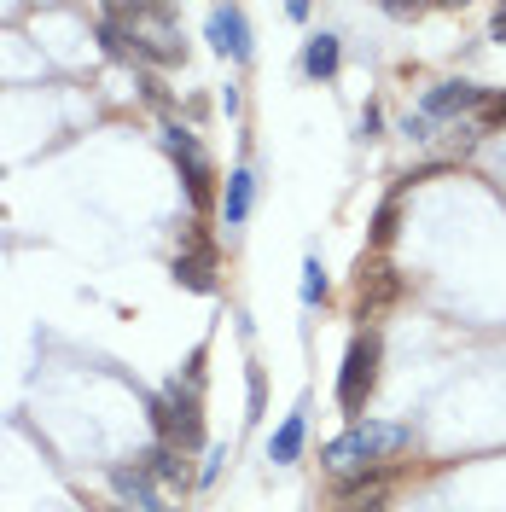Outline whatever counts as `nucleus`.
<instances>
[{"label": "nucleus", "mask_w": 506, "mask_h": 512, "mask_svg": "<svg viewBox=\"0 0 506 512\" xmlns=\"http://www.w3.org/2000/svg\"><path fill=\"white\" fill-rule=\"evenodd\" d=\"M309 408H297V414H285V425L280 431H274V437H268V460H274V466H291V460H297V454H303V431H309Z\"/></svg>", "instance_id": "nucleus-10"}, {"label": "nucleus", "mask_w": 506, "mask_h": 512, "mask_svg": "<svg viewBox=\"0 0 506 512\" xmlns=\"http://www.w3.org/2000/svg\"><path fill=\"white\" fill-rule=\"evenodd\" d=\"M210 41L227 59H251V30H245V12L239 6H210Z\"/></svg>", "instance_id": "nucleus-5"}, {"label": "nucleus", "mask_w": 506, "mask_h": 512, "mask_svg": "<svg viewBox=\"0 0 506 512\" xmlns=\"http://www.w3.org/2000/svg\"><path fill=\"white\" fill-rule=\"evenodd\" d=\"M134 466H140L152 483H187V460H181V448H169V443L140 448V454H134Z\"/></svg>", "instance_id": "nucleus-7"}, {"label": "nucleus", "mask_w": 506, "mask_h": 512, "mask_svg": "<svg viewBox=\"0 0 506 512\" xmlns=\"http://www.w3.org/2000/svg\"><path fill=\"white\" fill-rule=\"evenodd\" d=\"M489 30H495V41H506V6L495 12V18H489Z\"/></svg>", "instance_id": "nucleus-18"}, {"label": "nucleus", "mask_w": 506, "mask_h": 512, "mask_svg": "<svg viewBox=\"0 0 506 512\" xmlns=\"http://www.w3.org/2000/svg\"><path fill=\"white\" fill-rule=\"evenodd\" d=\"M379 123H384L379 105H367V111H361V134H379Z\"/></svg>", "instance_id": "nucleus-17"}, {"label": "nucleus", "mask_w": 506, "mask_h": 512, "mask_svg": "<svg viewBox=\"0 0 506 512\" xmlns=\"http://www.w3.org/2000/svg\"><path fill=\"white\" fill-rule=\"evenodd\" d=\"M373 384H379V332H355L344 350V373H338V408L349 419H361Z\"/></svg>", "instance_id": "nucleus-2"}, {"label": "nucleus", "mask_w": 506, "mask_h": 512, "mask_svg": "<svg viewBox=\"0 0 506 512\" xmlns=\"http://www.w3.org/2000/svg\"><path fill=\"white\" fill-rule=\"evenodd\" d=\"M349 512H384V495H367L361 507H349Z\"/></svg>", "instance_id": "nucleus-19"}, {"label": "nucleus", "mask_w": 506, "mask_h": 512, "mask_svg": "<svg viewBox=\"0 0 506 512\" xmlns=\"http://www.w3.org/2000/svg\"><path fill=\"white\" fill-rule=\"evenodd\" d=\"M175 280L187 291H216V245L192 227L187 245H181V256H175Z\"/></svg>", "instance_id": "nucleus-3"}, {"label": "nucleus", "mask_w": 506, "mask_h": 512, "mask_svg": "<svg viewBox=\"0 0 506 512\" xmlns=\"http://www.w3.org/2000/svg\"><path fill=\"white\" fill-rule=\"evenodd\" d=\"M111 489H117V495H123L134 512H175V507H163L158 483L146 478L140 466H128V460H123V466H111Z\"/></svg>", "instance_id": "nucleus-6"}, {"label": "nucleus", "mask_w": 506, "mask_h": 512, "mask_svg": "<svg viewBox=\"0 0 506 512\" xmlns=\"http://www.w3.org/2000/svg\"><path fill=\"white\" fill-rule=\"evenodd\" d=\"M105 512H128V507H105Z\"/></svg>", "instance_id": "nucleus-20"}, {"label": "nucleus", "mask_w": 506, "mask_h": 512, "mask_svg": "<svg viewBox=\"0 0 506 512\" xmlns=\"http://www.w3.org/2000/svg\"><path fill=\"white\" fill-rule=\"evenodd\" d=\"M477 111H483V128H489V123H506V94H489Z\"/></svg>", "instance_id": "nucleus-15"}, {"label": "nucleus", "mask_w": 506, "mask_h": 512, "mask_svg": "<svg viewBox=\"0 0 506 512\" xmlns=\"http://www.w3.org/2000/svg\"><path fill=\"white\" fill-rule=\"evenodd\" d=\"M413 448V431L408 425H384V419H355L344 437L320 448V466L338 472V478H355V472H373V466H390L396 454Z\"/></svg>", "instance_id": "nucleus-1"}, {"label": "nucleus", "mask_w": 506, "mask_h": 512, "mask_svg": "<svg viewBox=\"0 0 506 512\" xmlns=\"http://www.w3.org/2000/svg\"><path fill=\"white\" fill-rule=\"evenodd\" d=\"M320 297H326V268H320V256H309V262H303V303L315 309Z\"/></svg>", "instance_id": "nucleus-13"}, {"label": "nucleus", "mask_w": 506, "mask_h": 512, "mask_svg": "<svg viewBox=\"0 0 506 512\" xmlns=\"http://www.w3.org/2000/svg\"><path fill=\"white\" fill-rule=\"evenodd\" d=\"M483 88H472V82H437L431 94L419 99V117H431V123H443V117H460V111H477L483 105Z\"/></svg>", "instance_id": "nucleus-4"}, {"label": "nucleus", "mask_w": 506, "mask_h": 512, "mask_svg": "<svg viewBox=\"0 0 506 512\" xmlns=\"http://www.w3.org/2000/svg\"><path fill=\"white\" fill-rule=\"evenodd\" d=\"M251 204H256V175H251V169H233V175H227V192H222L227 227H245V222H251Z\"/></svg>", "instance_id": "nucleus-9"}, {"label": "nucleus", "mask_w": 506, "mask_h": 512, "mask_svg": "<svg viewBox=\"0 0 506 512\" xmlns=\"http://www.w3.org/2000/svg\"><path fill=\"white\" fill-rule=\"evenodd\" d=\"M402 291V280L384 268V262H373V268H361V286H355V303H361V315H373V309H384L390 297Z\"/></svg>", "instance_id": "nucleus-8"}, {"label": "nucleus", "mask_w": 506, "mask_h": 512, "mask_svg": "<svg viewBox=\"0 0 506 512\" xmlns=\"http://www.w3.org/2000/svg\"><path fill=\"white\" fill-rule=\"evenodd\" d=\"M396 216H402V210H396V198H384L379 216H373V245H390V239H396Z\"/></svg>", "instance_id": "nucleus-14"}, {"label": "nucleus", "mask_w": 506, "mask_h": 512, "mask_svg": "<svg viewBox=\"0 0 506 512\" xmlns=\"http://www.w3.org/2000/svg\"><path fill=\"white\" fill-rule=\"evenodd\" d=\"M402 134H413V140H431V117H419V111H408V123H402Z\"/></svg>", "instance_id": "nucleus-16"}, {"label": "nucleus", "mask_w": 506, "mask_h": 512, "mask_svg": "<svg viewBox=\"0 0 506 512\" xmlns=\"http://www.w3.org/2000/svg\"><path fill=\"white\" fill-rule=\"evenodd\" d=\"M303 70H309L315 82H326V76L338 70V35H326V30H320L315 41L303 47Z\"/></svg>", "instance_id": "nucleus-12"}, {"label": "nucleus", "mask_w": 506, "mask_h": 512, "mask_svg": "<svg viewBox=\"0 0 506 512\" xmlns=\"http://www.w3.org/2000/svg\"><path fill=\"white\" fill-rule=\"evenodd\" d=\"M181 181H187V198L192 204H198V210H204V204H210V181H216V163L204 158V146H198V152H181Z\"/></svg>", "instance_id": "nucleus-11"}]
</instances>
